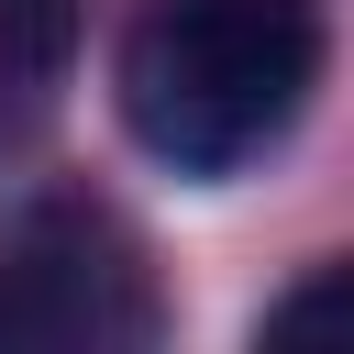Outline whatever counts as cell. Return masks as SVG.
<instances>
[{
	"instance_id": "obj_1",
	"label": "cell",
	"mask_w": 354,
	"mask_h": 354,
	"mask_svg": "<svg viewBox=\"0 0 354 354\" xmlns=\"http://www.w3.org/2000/svg\"><path fill=\"white\" fill-rule=\"evenodd\" d=\"M321 88V0H144L111 55V111L166 177H243Z\"/></svg>"
},
{
	"instance_id": "obj_2",
	"label": "cell",
	"mask_w": 354,
	"mask_h": 354,
	"mask_svg": "<svg viewBox=\"0 0 354 354\" xmlns=\"http://www.w3.org/2000/svg\"><path fill=\"white\" fill-rule=\"evenodd\" d=\"M122 343H155L144 243L100 199L44 188L0 232V354H122Z\"/></svg>"
},
{
	"instance_id": "obj_3",
	"label": "cell",
	"mask_w": 354,
	"mask_h": 354,
	"mask_svg": "<svg viewBox=\"0 0 354 354\" xmlns=\"http://www.w3.org/2000/svg\"><path fill=\"white\" fill-rule=\"evenodd\" d=\"M254 343H277V354H354V254L343 266H310L288 299H266Z\"/></svg>"
}]
</instances>
